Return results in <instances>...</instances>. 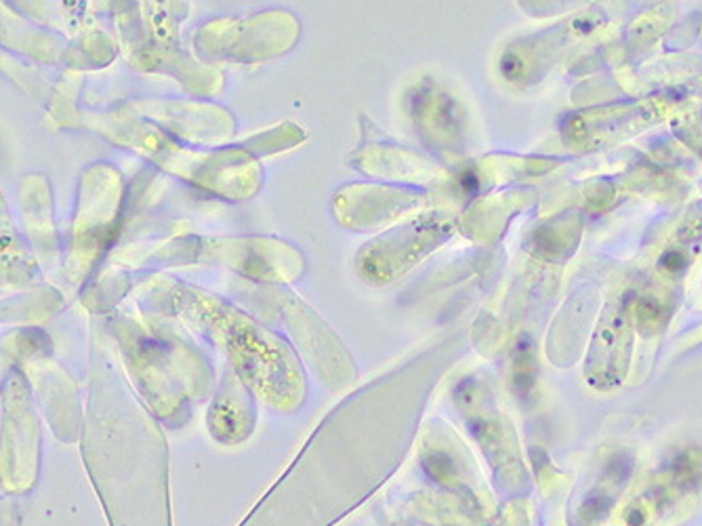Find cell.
<instances>
[{
  "mask_svg": "<svg viewBox=\"0 0 702 526\" xmlns=\"http://www.w3.org/2000/svg\"><path fill=\"white\" fill-rule=\"evenodd\" d=\"M660 265L669 272H679V270L686 267V257L677 251H666L660 259Z\"/></svg>",
  "mask_w": 702,
  "mask_h": 526,
  "instance_id": "obj_1",
  "label": "cell"
}]
</instances>
